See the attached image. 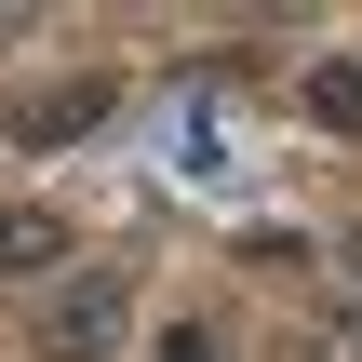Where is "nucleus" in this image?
Wrapping results in <instances>:
<instances>
[{
    "label": "nucleus",
    "mask_w": 362,
    "mask_h": 362,
    "mask_svg": "<svg viewBox=\"0 0 362 362\" xmlns=\"http://www.w3.org/2000/svg\"><path fill=\"white\" fill-rule=\"evenodd\" d=\"M121 322H134V282H121V269H67V282L40 296L27 336H40V362H107V349H121Z\"/></svg>",
    "instance_id": "f257e3e1"
},
{
    "label": "nucleus",
    "mask_w": 362,
    "mask_h": 362,
    "mask_svg": "<svg viewBox=\"0 0 362 362\" xmlns=\"http://www.w3.org/2000/svg\"><path fill=\"white\" fill-rule=\"evenodd\" d=\"M107 107H121L107 81H54V94H27V107H13V148H81Z\"/></svg>",
    "instance_id": "f03ea898"
},
{
    "label": "nucleus",
    "mask_w": 362,
    "mask_h": 362,
    "mask_svg": "<svg viewBox=\"0 0 362 362\" xmlns=\"http://www.w3.org/2000/svg\"><path fill=\"white\" fill-rule=\"evenodd\" d=\"M40 269H67V215L0 202V282H40Z\"/></svg>",
    "instance_id": "7ed1b4c3"
},
{
    "label": "nucleus",
    "mask_w": 362,
    "mask_h": 362,
    "mask_svg": "<svg viewBox=\"0 0 362 362\" xmlns=\"http://www.w3.org/2000/svg\"><path fill=\"white\" fill-rule=\"evenodd\" d=\"M309 121L322 134H362V67H309Z\"/></svg>",
    "instance_id": "20e7f679"
}]
</instances>
